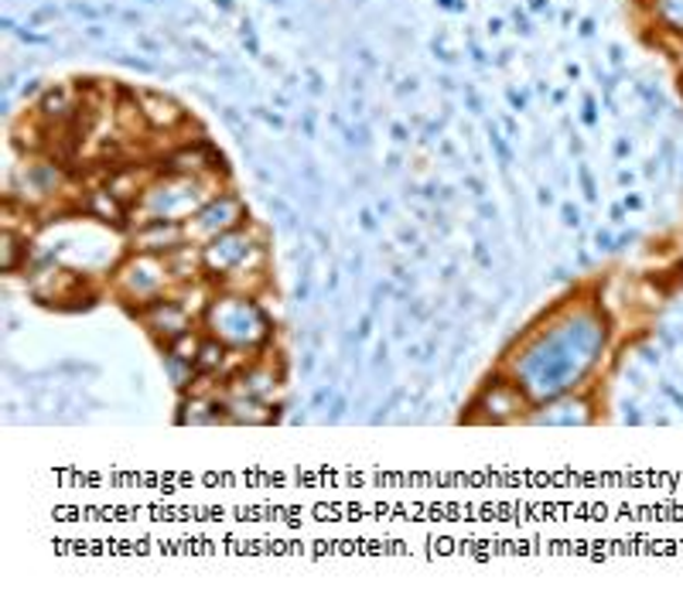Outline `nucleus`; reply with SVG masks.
I'll use <instances>...</instances> for the list:
<instances>
[{
	"mask_svg": "<svg viewBox=\"0 0 683 597\" xmlns=\"http://www.w3.org/2000/svg\"><path fill=\"white\" fill-rule=\"evenodd\" d=\"M652 14H656V21H660L667 32L683 35V0H656Z\"/></svg>",
	"mask_w": 683,
	"mask_h": 597,
	"instance_id": "nucleus-4",
	"label": "nucleus"
},
{
	"mask_svg": "<svg viewBox=\"0 0 683 597\" xmlns=\"http://www.w3.org/2000/svg\"><path fill=\"white\" fill-rule=\"evenodd\" d=\"M243 216L246 212H243V205H240L236 195H216V198H209L206 205H202L192 219L182 222L185 226V243L209 246L212 240L222 236V232L243 226Z\"/></svg>",
	"mask_w": 683,
	"mask_h": 597,
	"instance_id": "nucleus-2",
	"label": "nucleus"
},
{
	"mask_svg": "<svg viewBox=\"0 0 683 597\" xmlns=\"http://www.w3.org/2000/svg\"><path fill=\"white\" fill-rule=\"evenodd\" d=\"M216 339L230 345H257L267 339V318L249 297H216L209 307Z\"/></svg>",
	"mask_w": 683,
	"mask_h": 597,
	"instance_id": "nucleus-1",
	"label": "nucleus"
},
{
	"mask_svg": "<svg viewBox=\"0 0 683 597\" xmlns=\"http://www.w3.org/2000/svg\"><path fill=\"white\" fill-rule=\"evenodd\" d=\"M137 99H141V113L150 130H174L185 123V110L174 99L158 96V93H141Z\"/></svg>",
	"mask_w": 683,
	"mask_h": 597,
	"instance_id": "nucleus-3",
	"label": "nucleus"
}]
</instances>
